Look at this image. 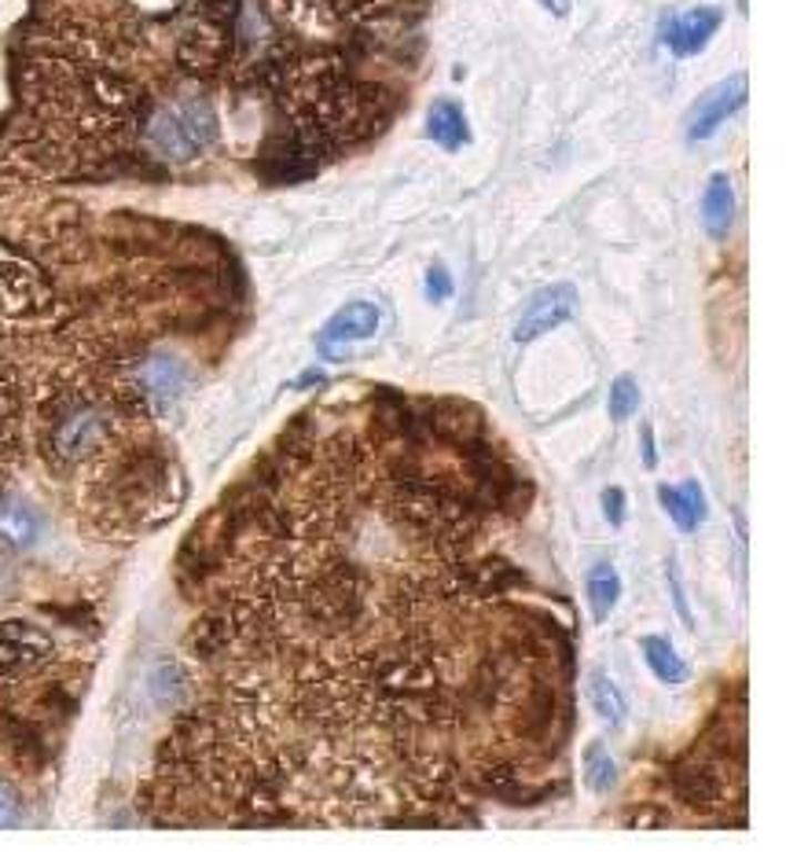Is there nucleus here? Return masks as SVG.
Masks as SVG:
<instances>
[{"instance_id": "nucleus-14", "label": "nucleus", "mask_w": 797, "mask_h": 856, "mask_svg": "<svg viewBox=\"0 0 797 856\" xmlns=\"http://www.w3.org/2000/svg\"><path fill=\"white\" fill-rule=\"evenodd\" d=\"M589 695H592V706H595V713L606 721V724H625V699H621V691H617V684L611 676H592V684H589Z\"/></svg>"}, {"instance_id": "nucleus-13", "label": "nucleus", "mask_w": 797, "mask_h": 856, "mask_svg": "<svg viewBox=\"0 0 797 856\" xmlns=\"http://www.w3.org/2000/svg\"><path fill=\"white\" fill-rule=\"evenodd\" d=\"M584 783H589V791L595 794H606L617 787V765L603 743H592L584 750Z\"/></svg>"}, {"instance_id": "nucleus-15", "label": "nucleus", "mask_w": 797, "mask_h": 856, "mask_svg": "<svg viewBox=\"0 0 797 856\" xmlns=\"http://www.w3.org/2000/svg\"><path fill=\"white\" fill-rule=\"evenodd\" d=\"M636 408H640V386H636L632 375H621V379L614 383V390H611V416L621 424V419H629Z\"/></svg>"}, {"instance_id": "nucleus-17", "label": "nucleus", "mask_w": 797, "mask_h": 856, "mask_svg": "<svg viewBox=\"0 0 797 856\" xmlns=\"http://www.w3.org/2000/svg\"><path fill=\"white\" fill-rule=\"evenodd\" d=\"M427 295H430V302H445L452 295V279L441 265L427 268Z\"/></svg>"}, {"instance_id": "nucleus-20", "label": "nucleus", "mask_w": 797, "mask_h": 856, "mask_svg": "<svg viewBox=\"0 0 797 856\" xmlns=\"http://www.w3.org/2000/svg\"><path fill=\"white\" fill-rule=\"evenodd\" d=\"M541 4L548 11H555V16H566V11H570V0H541Z\"/></svg>"}, {"instance_id": "nucleus-6", "label": "nucleus", "mask_w": 797, "mask_h": 856, "mask_svg": "<svg viewBox=\"0 0 797 856\" xmlns=\"http://www.w3.org/2000/svg\"><path fill=\"white\" fill-rule=\"evenodd\" d=\"M136 386H140V394H144L155 408H170V405L177 401V397L187 390V368H184V360L170 357V354L147 357L144 365L136 368Z\"/></svg>"}, {"instance_id": "nucleus-19", "label": "nucleus", "mask_w": 797, "mask_h": 856, "mask_svg": "<svg viewBox=\"0 0 797 856\" xmlns=\"http://www.w3.org/2000/svg\"><path fill=\"white\" fill-rule=\"evenodd\" d=\"M640 441H643V463L654 467V460H658V456H654V430H651V424L640 427Z\"/></svg>"}, {"instance_id": "nucleus-1", "label": "nucleus", "mask_w": 797, "mask_h": 856, "mask_svg": "<svg viewBox=\"0 0 797 856\" xmlns=\"http://www.w3.org/2000/svg\"><path fill=\"white\" fill-rule=\"evenodd\" d=\"M147 147L166 162H192L217 140V114L203 96H173L151 111Z\"/></svg>"}, {"instance_id": "nucleus-7", "label": "nucleus", "mask_w": 797, "mask_h": 856, "mask_svg": "<svg viewBox=\"0 0 797 856\" xmlns=\"http://www.w3.org/2000/svg\"><path fill=\"white\" fill-rule=\"evenodd\" d=\"M658 500H662V508L673 514V522H676L684 533L698 530V526L706 522V514H709V508H706V492H702V486L695 482V478H691V482H684V486H662V489H658Z\"/></svg>"}, {"instance_id": "nucleus-12", "label": "nucleus", "mask_w": 797, "mask_h": 856, "mask_svg": "<svg viewBox=\"0 0 797 856\" xmlns=\"http://www.w3.org/2000/svg\"><path fill=\"white\" fill-rule=\"evenodd\" d=\"M643 659H647V665H651V673L658 676V680H665V684H680V680L687 676V665H684V659L673 651V643L670 640H662V636H643Z\"/></svg>"}, {"instance_id": "nucleus-4", "label": "nucleus", "mask_w": 797, "mask_h": 856, "mask_svg": "<svg viewBox=\"0 0 797 856\" xmlns=\"http://www.w3.org/2000/svg\"><path fill=\"white\" fill-rule=\"evenodd\" d=\"M375 332H379V306H371V302H349V306H343L324 324L316 346H320V354L327 360H346L349 357L346 343H360V338H371Z\"/></svg>"}, {"instance_id": "nucleus-2", "label": "nucleus", "mask_w": 797, "mask_h": 856, "mask_svg": "<svg viewBox=\"0 0 797 856\" xmlns=\"http://www.w3.org/2000/svg\"><path fill=\"white\" fill-rule=\"evenodd\" d=\"M749 100V78L746 74H732L728 81L713 85L706 96H702L695 108H691V122H687V136L695 140H709L717 129L732 119V114Z\"/></svg>"}, {"instance_id": "nucleus-9", "label": "nucleus", "mask_w": 797, "mask_h": 856, "mask_svg": "<svg viewBox=\"0 0 797 856\" xmlns=\"http://www.w3.org/2000/svg\"><path fill=\"white\" fill-rule=\"evenodd\" d=\"M735 221V187L728 181V173H713L706 192H702V225L713 240L728 236Z\"/></svg>"}, {"instance_id": "nucleus-8", "label": "nucleus", "mask_w": 797, "mask_h": 856, "mask_svg": "<svg viewBox=\"0 0 797 856\" xmlns=\"http://www.w3.org/2000/svg\"><path fill=\"white\" fill-rule=\"evenodd\" d=\"M427 136L445 151H456L471 140V125H467V114L456 100H433L427 111Z\"/></svg>"}, {"instance_id": "nucleus-5", "label": "nucleus", "mask_w": 797, "mask_h": 856, "mask_svg": "<svg viewBox=\"0 0 797 856\" xmlns=\"http://www.w3.org/2000/svg\"><path fill=\"white\" fill-rule=\"evenodd\" d=\"M724 22V11L721 8H709V4H698V8H687L665 22L662 38L670 44V52L687 60V55H698L706 44L713 41V33L721 30Z\"/></svg>"}, {"instance_id": "nucleus-11", "label": "nucleus", "mask_w": 797, "mask_h": 856, "mask_svg": "<svg viewBox=\"0 0 797 856\" xmlns=\"http://www.w3.org/2000/svg\"><path fill=\"white\" fill-rule=\"evenodd\" d=\"M584 595H589V607H592V618L595 621H606L614 611L617 595H621V578L611 562H595L584 578Z\"/></svg>"}, {"instance_id": "nucleus-16", "label": "nucleus", "mask_w": 797, "mask_h": 856, "mask_svg": "<svg viewBox=\"0 0 797 856\" xmlns=\"http://www.w3.org/2000/svg\"><path fill=\"white\" fill-rule=\"evenodd\" d=\"M22 816V805H19V794L0 783V827H16Z\"/></svg>"}, {"instance_id": "nucleus-10", "label": "nucleus", "mask_w": 797, "mask_h": 856, "mask_svg": "<svg viewBox=\"0 0 797 856\" xmlns=\"http://www.w3.org/2000/svg\"><path fill=\"white\" fill-rule=\"evenodd\" d=\"M41 514L38 508H30L27 500L19 497H0V537L16 548H30L38 544L41 537Z\"/></svg>"}, {"instance_id": "nucleus-3", "label": "nucleus", "mask_w": 797, "mask_h": 856, "mask_svg": "<svg viewBox=\"0 0 797 856\" xmlns=\"http://www.w3.org/2000/svg\"><path fill=\"white\" fill-rule=\"evenodd\" d=\"M573 313H578V291L570 284H552L537 291L530 306L522 309L519 324H514V343H533V338H541L552 327L566 324Z\"/></svg>"}, {"instance_id": "nucleus-18", "label": "nucleus", "mask_w": 797, "mask_h": 856, "mask_svg": "<svg viewBox=\"0 0 797 856\" xmlns=\"http://www.w3.org/2000/svg\"><path fill=\"white\" fill-rule=\"evenodd\" d=\"M603 511H606V522H611V526L625 522V492H621L617 486H611V489L603 492Z\"/></svg>"}]
</instances>
